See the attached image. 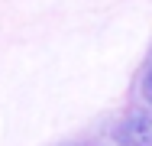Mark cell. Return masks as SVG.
<instances>
[{
  "label": "cell",
  "mask_w": 152,
  "mask_h": 146,
  "mask_svg": "<svg viewBox=\"0 0 152 146\" xmlns=\"http://www.w3.org/2000/svg\"><path fill=\"white\" fill-rule=\"evenodd\" d=\"M117 140L123 146H152V114H129L117 130Z\"/></svg>",
  "instance_id": "1"
},
{
  "label": "cell",
  "mask_w": 152,
  "mask_h": 146,
  "mask_svg": "<svg viewBox=\"0 0 152 146\" xmlns=\"http://www.w3.org/2000/svg\"><path fill=\"white\" fill-rule=\"evenodd\" d=\"M139 91H142V101L152 104V65L146 68V75H142V81H139Z\"/></svg>",
  "instance_id": "2"
}]
</instances>
